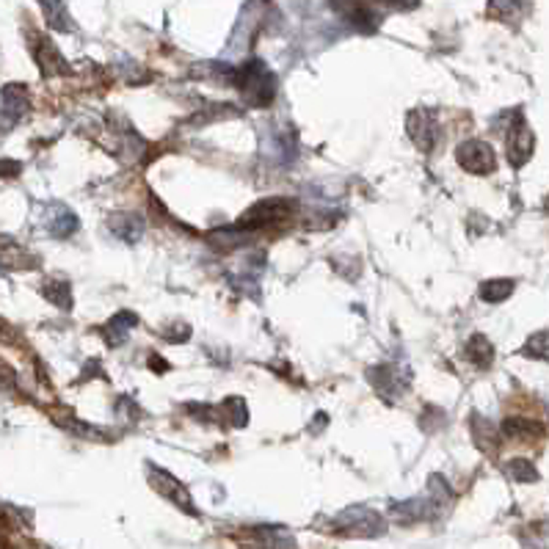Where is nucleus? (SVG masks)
<instances>
[{
	"label": "nucleus",
	"mask_w": 549,
	"mask_h": 549,
	"mask_svg": "<svg viewBox=\"0 0 549 549\" xmlns=\"http://www.w3.org/2000/svg\"><path fill=\"white\" fill-rule=\"evenodd\" d=\"M459 163L467 171H475V174H486L494 169V153L491 146L483 141H467L459 146Z\"/></svg>",
	"instance_id": "f03ea898"
},
{
	"label": "nucleus",
	"mask_w": 549,
	"mask_h": 549,
	"mask_svg": "<svg viewBox=\"0 0 549 549\" xmlns=\"http://www.w3.org/2000/svg\"><path fill=\"white\" fill-rule=\"evenodd\" d=\"M511 293H514V282L511 279L483 282V287H481V298H483V302H491V304L503 302V298H508Z\"/></svg>",
	"instance_id": "7ed1b4c3"
},
{
	"label": "nucleus",
	"mask_w": 549,
	"mask_h": 549,
	"mask_svg": "<svg viewBox=\"0 0 549 549\" xmlns=\"http://www.w3.org/2000/svg\"><path fill=\"white\" fill-rule=\"evenodd\" d=\"M508 475L516 478V481H522V483H530V481H536V469H533V464H528L525 459H516V461L508 467Z\"/></svg>",
	"instance_id": "39448f33"
},
{
	"label": "nucleus",
	"mask_w": 549,
	"mask_h": 549,
	"mask_svg": "<svg viewBox=\"0 0 549 549\" xmlns=\"http://www.w3.org/2000/svg\"><path fill=\"white\" fill-rule=\"evenodd\" d=\"M287 213H293V202H285V199H271V202H260L248 213H243V218L238 221V227L260 230V227H268L271 221L287 218Z\"/></svg>",
	"instance_id": "f257e3e1"
},
{
	"label": "nucleus",
	"mask_w": 549,
	"mask_h": 549,
	"mask_svg": "<svg viewBox=\"0 0 549 549\" xmlns=\"http://www.w3.org/2000/svg\"><path fill=\"white\" fill-rule=\"evenodd\" d=\"M44 295H47V298H50V302H53V304H59L61 310H69V307H72L69 285H64V282H50V285L44 287Z\"/></svg>",
	"instance_id": "20e7f679"
}]
</instances>
